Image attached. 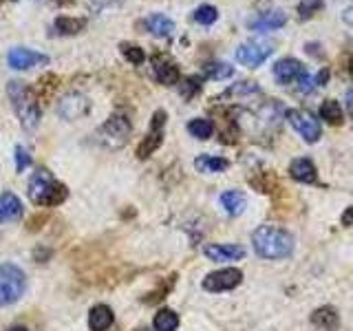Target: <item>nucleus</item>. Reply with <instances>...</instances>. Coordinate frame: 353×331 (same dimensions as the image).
<instances>
[{"label":"nucleus","mask_w":353,"mask_h":331,"mask_svg":"<svg viewBox=\"0 0 353 331\" xmlns=\"http://www.w3.org/2000/svg\"><path fill=\"white\" fill-rule=\"evenodd\" d=\"M22 212H25V208H22V201L14 192H3V194H0V225L20 221Z\"/></svg>","instance_id":"4468645a"},{"label":"nucleus","mask_w":353,"mask_h":331,"mask_svg":"<svg viewBox=\"0 0 353 331\" xmlns=\"http://www.w3.org/2000/svg\"><path fill=\"white\" fill-rule=\"evenodd\" d=\"M342 20H345L349 27H353V5H349V7L345 9V14H342Z\"/></svg>","instance_id":"e433bc0d"},{"label":"nucleus","mask_w":353,"mask_h":331,"mask_svg":"<svg viewBox=\"0 0 353 331\" xmlns=\"http://www.w3.org/2000/svg\"><path fill=\"white\" fill-rule=\"evenodd\" d=\"M9 331H29L27 327H11Z\"/></svg>","instance_id":"ea45409f"},{"label":"nucleus","mask_w":353,"mask_h":331,"mask_svg":"<svg viewBox=\"0 0 353 331\" xmlns=\"http://www.w3.org/2000/svg\"><path fill=\"white\" fill-rule=\"evenodd\" d=\"M312 323L325 331H336L340 325V316L334 307H320L312 314Z\"/></svg>","instance_id":"aec40b11"},{"label":"nucleus","mask_w":353,"mask_h":331,"mask_svg":"<svg viewBox=\"0 0 353 331\" xmlns=\"http://www.w3.org/2000/svg\"><path fill=\"white\" fill-rule=\"evenodd\" d=\"M152 73H154V80L163 86H174L181 80L179 64H176L168 53H154L152 55Z\"/></svg>","instance_id":"1a4fd4ad"},{"label":"nucleus","mask_w":353,"mask_h":331,"mask_svg":"<svg viewBox=\"0 0 353 331\" xmlns=\"http://www.w3.org/2000/svg\"><path fill=\"white\" fill-rule=\"evenodd\" d=\"M203 254L210 261H216V263L241 261L245 257V248H241V245H205Z\"/></svg>","instance_id":"a211bd4d"},{"label":"nucleus","mask_w":353,"mask_h":331,"mask_svg":"<svg viewBox=\"0 0 353 331\" xmlns=\"http://www.w3.org/2000/svg\"><path fill=\"white\" fill-rule=\"evenodd\" d=\"M7 95L9 102L14 106V113L20 119V124L25 130H36L40 124L42 110H40V99L36 97V91L27 82L22 80H11L7 84Z\"/></svg>","instance_id":"f03ea898"},{"label":"nucleus","mask_w":353,"mask_h":331,"mask_svg":"<svg viewBox=\"0 0 353 331\" xmlns=\"http://www.w3.org/2000/svg\"><path fill=\"white\" fill-rule=\"evenodd\" d=\"M245 194L239 192V190H228L221 194V205L225 208V212L230 217H239L243 210H245Z\"/></svg>","instance_id":"5701e85b"},{"label":"nucleus","mask_w":353,"mask_h":331,"mask_svg":"<svg viewBox=\"0 0 353 331\" xmlns=\"http://www.w3.org/2000/svg\"><path fill=\"white\" fill-rule=\"evenodd\" d=\"M163 128H165V113L163 110H157L150 119V128L148 132L143 135L141 143L137 146V157L139 159H148L150 154L157 150L161 143H163Z\"/></svg>","instance_id":"0eeeda50"},{"label":"nucleus","mask_w":353,"mask_h":331,"mask_svg":"<svg viewBox=\"0 0 353 331\" xmlns=\"http://www.w3.org/2000/svg\"><path fill=\"white\" fill-rule=\"evenodd\" d=\"M327 77H329V71H327V69H323V71H320V75H316V77H314L316 86H323V84L327 82Z\"/></svg>","instance_id":"4c0bfd02"},{"label":"nucleus","mask_w":353,"mask_h":331,"mask_svg":"<svg viewBox=\"0 0 353 331\" xmlns=\"http://www.w3.org/2000/svg\"><path fill=\"white\" fill-rule=\"evenodd\" d=\"M252 245H254V252H256L261 259L281 261V259L292 257V252H294V237L287 230H283V228L261 225L259 230H254Z\"/></svg>","instance_id":"f257e3e1"},{"label":"nucleus","mask_w":353,"mask_h":331,"mask_svg":"<svg viewBox=\"0 0 353 331\" xmlns=\"http://www.w3.org/2000/svg\"><path fill=\"white\" fill-rule=\"evenodd\" d=\"M152 327L154 331H176V327H179V316H176L172 309H159V312L154 314Z\"/></svg>","instance_id":"b1692460"},{"label":"nucleus","mask_w":353,"mask_h":331,"mask_svg":"<svg viewBox=\"0 0 353 331\" xmlns=\"http://www.w3.org/2000/svg\"><path fill=\"white\" fill-rule=\"evenodd\" d=\"M58 113H60V117L73 121V119L88 113V99L82 95H75V93L66 95L58 106Z\"/></svg>","instance_id":"2eb2a0df"},{"label":"nucleus","mask_w":353,"mask_h":331,"mask_svg":"<svg viewBox=\"0 0 353 331\" xmlns=\"http://www.w3.org/2000/svg\"><path fill=\"white\" fill-rule=\"evenodd\" d=\"M307 69L305 66L294 60V58H283L274 64V77L279 80L281 84H292V82H298V77L305 75Z\"/></svg>","instance_id":"ddd939ff"},{"label":"nucleus","mask_w":353,"mask_h":331,"mask_svg":"<svg viewBox=\"0 0 353 331\" xmlns=\"http://www.w3.org/2000/svg\"><path fill=\"white\" fill-rule=\"evenodd\" d=\"M349 71H351V77H353V58L349 60Z\"/></svg>","instance_id":"a19ab883"},{"label":"nucleus","mask_w":353,"mask_h":331,"mask_svg":"<svg viewBox=\"0 0 353 331\" xmlns=\"http://www.w3.org/2000/svg\"><path fill=\"white\" fill-rule=\"evenodd\" d=\"M296 84H298V91H301V93H312L314 88H316L314 77L309 75V73H305V75L298 77V82H296Z\"/></svg>","instance_id":"f704fd0d"},{"label":"nucleus","mask_w":353,"mask_h":331,"mask_svg":"<svg viewBox=\"0 0 353 331\" xmlns=\"http://www.w3.org/2000/svg\"><path fill=\"white\" fill-rule=\"evenodd\" d=\"M192 18H194L196 25L210 27V25H214V22L219 20V11H216L214 5H199V7L194 9Z\"/></svg>","instance_id":"c85d7f7f"},{"label":"nucleus","mask_w":353,"mask_h":331,"mask_svg":"<svg viewBox=\"0 0 353 331\" xmlns=\"http://www.w3.org/2000/svg\"><path fill=\"white\" fill-rule=\"evenodd\" d=\"M84 27H86V20L73 18V16H58L53 22V29L55 33H60V36H77Z\"/></svg>","instance_id":"412c9836"},{"label":"nucleus","mask_w":353,"mask_h":331,"mask_svg":"<svg viewBox=\"0 0 353 331\" xmlns=\"http://www.w3.org/2000/svg\"><path fill=\"white\" fill-rule=\"evenodd\" d=\"M119 51H121V55L126 58V62L135 64V66H139V64L146 62V53H143V49L139 47V44L121 42V44H119Z\"/></svg>","instance_id":"c756f323"},{"label":"nucleus","mask_w":353,"mask_h":331,"mask_svg":"<svg viewBox=\"0 0 353 331\" xmlns=\"http://www.w3.org/2000/svg\"><path fill=\"white\" fill-rule=\"evenodd\" d=\"M243 281V272L236 270V268H225V270H219V272H212L208 274L203 279V290L205 292H212V294H219V292H230L239 287Z\"/></svg>","instance_id":"6e6552de"},{"label":"nucleus","mask_w":353,"mask_h":331,"mask_svg":"<svg viewBox=\"0 0 353 331\" xmlns=\"http://www.w3.org/2000/svg\"><path fill=\"white\" fill-rule=\"evenodd\" d=\"M320 117H323L327 124H342V108L336 99H325L323 106H320Z\"/></svg>","instance_id":"bb28decb"},{"label":"nucleus","mask_w":353,"mask_h":331,"mask_svg":"<svg viewBox=\"0 0 353 331\" xmlns=\"http://www.w3.org/2000/svg\"><path fill=\"white\" fill-rule=\"evenodd\" d=\"M290 174H292V179L301 181V183H316V179H318L316 166L312 159H307V157L294 159L290 163Z\"/></svg>","instance_id":"6ab92c4d"},{"label":"nucleus","mask_w":353,"mask_h":331,"mask_svg":"<svg viewBox=\"0 0 353 331\" xmlns=\"http://www.w3.org/2000/svg\"><path fill=\"white\" fill-rule=\"evenodd\" d=\"M7 64H9V69H14V71H27V69H33V66L49 64V58L33 49L14 47L7 53Z\"/></svg>","instance_id":"9d476101"},{"label":"nucleus","mask_w":353,"mask_h":331,"mask_svg":"<svg viewBox=\"0 0 353 331\" xmlns=\"http://www.w3.org/2000/svg\"><path fill=\"white\" fill-rule=\"evenodd\" d=\"M320 9H323V0H303V3L298 5V18L309 20V18H314Z\"/></svg>","instance_id":"473e14b6"},{"label":"nucleus","mask_w":353,"mask_h":331,"mask_svg":"<svg viewBox=\"0 0 353 331\" xmlns=\"http://www.w3.org/2000/svg\"><path fill=\"white\" fill-rule=\"evenodd\" d=\"M256 93H261V88L254 84V82H239V84H234L232 88H228V91L221 95V97H234V95L248 97V95H256Z\"/></svg>","instance_id":"2f4dec72"},{"label":"nucleus","mask_w":353,"mask_h":331,"mask_svg":"<svg viewBox=\"0 0 353 331\" xmlns=\"http://www.w3.org/2000/svg\"><path fill=\"white\" fill-rule=\"evenodd\" d=\"M27 192H29V199L36 205L55 208V205L66 201V197H69V188H66L62 181L55 179L51 170L38 168L29 177Z\"/></svg>","instance_id":"7ed1b4c3"},{"label":"nucleus","mask_w":353,"mask_h":331,"mask_svg":"<svg viewBox=\"0 0 353 331\" xmlns=\"http://www.w3.org/2000/svg\"><path fill=\"white\" fill-rule=\"evenodd\" d=\"M16 172H22L31 163V154L25 146H16Z\"/></svg>","instance_id":"72a5a7b5"},{"label":"nucleus","mask_w":353,"mask_h":331,"mask_svg":"<svg viewBox=\"0 0 353 331\" xmlns=\"http://www.w3.org/2000/svg\"><path fill=\"white\" fill-rule=\"evenodd\" d=\"M342 225L353 228V208H349L345 214H342Z\"/></svg>","instance_id":"c9c22d12"},{"label":"nucleus","mask_w":353,"mask_h":331,"mask_svg":"<svg viewBox=\"0 0 353 331\" xmlns=\"http://www.w3.org/2000/svg\"><path fill=\"white\" fill-rule=\"evenodd\" d=\"M272 47L265 42H245L241 44V47L236 49V60L243 64V66H250V69H256V66H261L265 60L272 55Z\"/></svg>","instance_id":"9b49d317"},{"label":"nucleus","mask_w":353,"mask_h":331,"mask_svg":"<svg viewBox=\"0 0 353 331\" xmlns=\"http://www.w3.org/2000/svg\"><path fill=\"white\" fill-rule=\"evenodd\" d=\"M287 119H290L292 128L307 143H316L320 139V135H323V130H320V121L312 113H307V110H301V108L287 110Z\"/></svg>","instance_id":"423d86ee"},{"label":"nucleus","mask_w":353,"mask_h":331,"mask_svg":"<svg viewBox=\"0 0 353 331\" xmlns=\"http://www.w3.org/2000/svg\"><path fill=\"white\" fill-rule=\"evenodd\" d=\"M203 75L210 80H228V77L234 75V69L225 62H208L203 66Z\"/></svg>","instance_id":"cd10ccee"},{"label":"nucleus","mask_w":353,"mask_h":331,"mask_svg":"<svg viewBox=\"0 0 353 331\" xmlns=\"http://www.w3.org/2000/svg\"><path fill=\"white\" fill-rule=\"evenodd\" d=\"M179 93L181 97L185 99H192L199 91H201L203 86V77L201 75H190V77H183V80H179Z\"/></svg>","instance_id":"7c9ffc66"},{"label":"nucleus","mask_w":353,"mask_h":331,"mask_svg":"<svg viewBox=\"0 0 353 331\" xmlns=\"http://www.w3.org/2000/svg\"><path fill=\"white\" fill-rule=\"evenodd\" d=\"M27 292V274L14 263L0 265V307L18 303Z\"/></svg>","instance_id":"20e7f679"},{"label":"nucleus","mask_w":353,"mask_h":331,"mask_svg":"<svg viewBox=\"0 0 353 331\" xmlns=\"http://www.w3.org/2000/svg\"><path fill=\"white\" fill-rule=\"evenodd\" d=\"M347 108H349V113H351V117H353V91L347 93Z\"/></svg>","instance_id":"58836bf2"},{"label":"nucleus","mask_w":353,"mask_h":331,"mask_svg":"<svg viewBox=\"0 0 353 331\" xmlns=\"http://www.w3.org/2000/svg\"><path fill=\"white\" fill-rule=\"evenodd\" d=\"M188 132H190V135L196 137V139H210V137H212V132H214V124L210 119H205V117H196V119L190 121V124H188Z\"/></svg>","instance_id":"a878e982"},{"label":"nucleus","mask_w":353,"mask_h":331,"mask_svg":"<svg viewBox=\"0 0 353 331\" xmlns=\"http://www.w3.org/2000/svg\"><path fill=\"white\" fill-rule=\"evenodd\" d=\"M58 86H60V77H58V75H53V73H49V75L40 77L33 91H36V97H38V99H51L53 91H55Z\"/></svg>","instance_id":"393cba45"},{"label":"nucleus","mask_w":353,"mask_h":331,"mask_svg":"<svg viewBox=\"0 0 353 331\" xmlns=\"http://www.w3.org/2000/svg\"><path fill=\"white\" fill-rule=\"evenodd\" d=\"M228 166H230L228 159L214 157V154H199V157L194 159V168L199 172H205V174H210V172H223Z\"/></svg>","instance_id":"4be33fe9"},{"label":"nucleus","mask_w":353,"mask_h":331,"mask_svg":"<svg viewBox=\"0 0 353 331\" xmlns=\"http://www.w3.org/2000/svg\"><path fill=\"white\" fill-rule=\"evenodd\" d=\"M115 323V314L108 305H95L88 312V329L91 331H108Z\"/></svg>","instance_id":"f3484780"},{"label":"nucleus","mask_w":353,"mask_h":331,"mask_svg":"<svg viewBox=\"0 0 353 331\" xmlns=\"http://www.w3.org/2000/svg\"><path fill=\"white\" fill-rule=\"evenodd\" d=\"M287 22V14L281 9H272V11H263L256 18L250 20V29L252 31H259V33H268V31H276L285 27Z\"/></svg>","instance_id":"f8f14e48"},{"label":"nucleus","mask_w":353,"mask_h":331,"mask_svg":"<svg viewBox=\"0 0 353 331\" xmlns=\"http://www.w3.org/2000/svg\"><path fill=\"white\" fill-rule=\"evenodd\" d=\"M141 27L157 38H170L174 33V22L163 14H150L141 20Z\"/></svg>","instance_id":"dca6fc26"},{"label":"nucleus","mask_w":353,"mask_h":331,"mask_svg":"<svg viewBox=\"0 0 353 331\" xmlns=\"http://www.w3.org/2000/svg\"><path fill=\"white\" fill-rule=\"evenodd\" d=\"M137 331H146V329H137Z\"/></svg>","instance_id":"79ce46f5"},{"label":"nucleus","mask_w":353,"mask_h":331,"mask_svg":"<svg viewBox=\"0 0 353 331\" xmlns=\"http://www.w3.org/2000/svg\"><path fill=\"white\" fill-rule=\"evenodd\" d=\"M132 132V124L126 113H113L97 130V139L108 148H121Z\"/></svg>","instance_id":"39448f33"}]
</instances>
